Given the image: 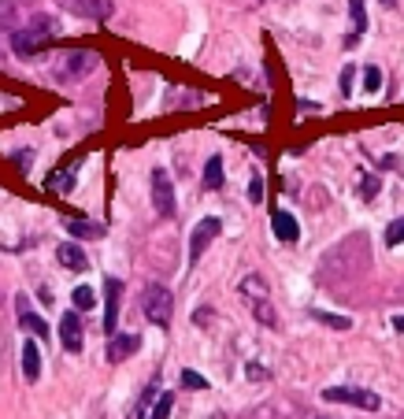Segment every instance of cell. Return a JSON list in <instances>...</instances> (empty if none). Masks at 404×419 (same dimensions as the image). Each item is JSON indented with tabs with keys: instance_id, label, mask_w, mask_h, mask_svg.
<instances>
[{
	"instance_id": "cb8c5ba5",
	"label": "cell",
	"mask_w": 404,
	"mask_h": 419,
	"mask_svg": "<svg viewBox=\"0 0 404 419\" xmlns=\"http://www.w3.org/2000/svg\"><path fill=\"white\" fill-rule=\"evenodd\" d=\"M378 86H382V71L378 67H367L364 71V93H378Z\"/></svg>"
},
{
	"instance_id": "52a82bcc",
	"label": "cell",
	"mask_w": 404,
	"mask_h": 419,
	"mask_svg": "<svg viewBox=\"0 0 404 419\" xmlns=\"http://www.w3.org/2000/svg\"><path fill=\"white\" fill-rule=\"evenodd\" d=\"M119 301H123V282L108 279L104 282V330L108 334H116V327H119Z\"/></svg>"
},
{
	"instance_id": "7c38bea8",
	"label": "cell",
	"mask_w": 404,
	"mask_h": 419,
	"mask_svg": "<svg viewBox=\"0 0 404 419\" xmlns=\"http://www.w3.org/2000/svg\"><path fill=\"white\" fill-rule=\"evenodd\" d=\"M271 230L279 241H286V245H293V241H301V227H297V219L289 216V212H274L271 216Z\"/></svg>"
},
{
	"instance_id": "603a6c76",
	"label": "cell",
	"mask_w": 404,
	"mask_h": 419,
	"mask_svg": "<svg viewBox=\"0 0 404 419\" xmlns=\"http://www.w3.org/2000/svg\"><path fill=\"white\" fill-rule=\"evenodd\" d=\"M400 241H404V219H393L386 227V245H400Z\"/></svg>"
},
{
	"instance_id": "1f68e13d",
	"label": "cell",
	"mask_w": 404,
	"mask_h": 419,
	"mask_svg": "<svg viewBox=\"0 0 404 419\" xmlns=\"http://www.w3.org/2000/svg\"><path fill=\"white\" fill-rule=\"evenodd\" d=\"M382 4H393V0H382Z\"/></svg>"
},
{
	"instance_id": "5bb4252c",
	"label": "cell",
	"mask_w": 404,
	"mask_h": 419,
	"mask_svg": "<svg viewBox=\"0 0 404 419\" xmlns=\"http://www.w3.org/2000/svg\"><path fill=\"white\" fill-rule=\"evenodd\" d=\"M56 260H60L63 267H67V271H86V267H89L82 245H74V241H63V245L56 249Z\"/></svg>"
},
{
	"instance_id": "83f0119b",
	"label": "cell",
	"mask_w": 404,
	"mask_h": 419,
	"mask_svg": "<svg viewBox=\"0 0 404 419\" xmlns=\"http://www.w3.org/2000/svg\"><path fill=\"white\" fill-rule=\"evenodd\" d=\"M260 197H264V179H260V174H252V186H249V201H252V204H260Z\"/></svg>"
},
{
	"instance_id": "30bf717a",
	"label": "cell",
	"mask_w": 404,
	"mask_h": 419,
	"mask_svg": "<svg viewBox=\"0 0 404 419\" xmlns=\"http://www.w3.org/2000/svg\"><path fill=\"white\" fill-rule=\"evenodd\" d=\"M78 164H82V156H74V160H67L63 167H56L52 174H48V189L52 193H71L74 189V171H78Z\"/></svg>"
},
{
	"instance_id": "2e32d148",
	"label": "cell",
	"mask_w": 404,
	"mask_h": 419,
	"mask_svg": "<svg viewBox=\"0 0 404 419\" xmlns=\"http://www.w3.org/2000/svg\"><path fill=\"white\" fill-rule=\"evenodd\" d=\"M23 375H26V382H38V379H41V352H38V342H23Z\"/></svg>"
},
{
	"instance_id": "f1b7e54d",
	"label": "cell",
	"mask_w": 404,
	"mask_h": 419,
	"mask_svg": "<svg viewBox=\"0 0 404 419\" xmlns=\"http://www.w3.org/2000/svg\"><path fill=\"white\" fill-rule=\"evenodd\" d=\"M375 189H378V179H364V197H375Z\"/></svg>"
},
{
	"instance_id": "5b68a950",
	"label": "cell",
	"mask_w": 404,
	"mask_h": 419,
	"mask_svg": "<svg viewBox=\"0 0 404 419\" xmlns=\"http://www.w3.org/2000/svg\"><path fill=\"white\" fill-rule=\"evenodd\" d=\"M219 230H223V223H219L215 216H204V219L197 223V227H193V234H189V264H197V260H201V252L219 238Z\"/></svg>"
},
{
	"instance_id": "4dcf8cb0",
	"label": "cell",
	"mask_w": 404,
	"mask_h": 419,
	"mask_svg": "<svg viewBox=\"0 0 404 419\" xmlns=\"http://www.w3.org/2000/svg\"><path fill=\"white\" fill-rule=\"evenodd\" d=\"M393 327H397V330L404 334V315H393Z\"/></svg>"
},
{
	"instance_id": "ffe728a7",
	"label": "cell",
	"mask_w": 404,
	"mask_h": 419,
	"mask_svg": "<svg viewBox=\"0 0 404 419\" xmlns=\"http://www.w3.org/2000/svg\"><path fill=\"white\" fill-rule=\"evenodd\" d=\"M241 294L252 297V301H260V297H267V282L260 275H249L245 282H241Z\"/></svg>"
},
{
	"instance_id": "ac0fdd59",
	"label": "cell",
	"mask_w": 404,
	"mask_h": 419,
	"mask_svg": "<svg viewBox=\"0 0 404 419\" xmlns=\"http://www.w3.org/2000/svg\"><path fill=\"white\" fill-rule=\"evenodd\" d=\"M204 186L208 189H219L223 186V156H212L204 164Z\"/></svg>"
},
{
	"instance_id": "4316f807",
	"label": "cell",
	"mask_w": 404,
	"mask_h": 419,
	"mask_svg": "<svg viewBox=\"0 0 404 419\" xmlns=\"http://www.w3.org/2000/svg\"><path fill=\"white\" fill-rule=\"evenodd\" d=\"M11 164L19 167V171H30V164H34V152H30V149H19V152H11Z\"/></svg>"
},
{
	"instance_id": "f546056e",
	"label": "cell",
	"mask_w": 404,
	"mask_h": 419,
	"mask_svg": "<svg viewBox=\"0 0 404 419\" xmlns=\"http://www.w3.org/2000/svg\"><path fill=\"white\" fill-rule=\"evenodd\" d=\"M342 89H345V93L352 89V67H345V71H342Z\"/></svg>"
},
{
	"instance_id": "ba28073f",
	"label": "cell",
	"mask_w": 404,
	"mask_h": 419,
	"mask_svg": "<svg viewBox=\"0 0 404 419\" xmlns=\"http://www.w3.org/2000/svg\"><path fill=\"white\" fill-rule=\"evenodd\" d=\"M60 342L67 352H82V319H78L74 312H67L60 319Z\"/></svg>"
},
{
	"instance_id": "7402d4cb",
	"label": "cell",
	"mask_w": 404,
	"mask_h": 419,
	"mask_svg": "<svg viewBox=\"0 0 404 419\" xmlns=\"http://www.w3.org/2000/svg\"><path fill=\"white\" fill-rule=\"evenodd\" d=\"M71 301H74V308H82V312H89L93 304H96V297H93V289H89V286H78L74 294H71Z\"/></svg>"
},
{
	"instance_id": "8fae6325",
	"label": "cell",
	"mask_w": 404,
	"mask_h": 419,
	"mask_svg": "<svg viewBox=\"0 0 404 419\" xmlns=\"http://www.w3.org/2000/svg\"><path fill=\"white\" fill-rule=\"evenodd\" d=\"M141 349V334H111V342H108V360L111 364H119L126 360L130 352Z\"/></svg>"
},
{
	"instance_id": "6da1fadb",
	"label": "cell",
	"mask_w": 404,
	"mask_h": 419,
	"mask_svg": "<svg viewBox=\"0 0 404 419\" xmlns=\"http://www.w3.org/2000/svg\"><path fill=\"white\" fill-rule=\"evenodd\" d=\"M52 38H56V19L52 15H34L26 26L11 30V52L15 56H38L52 45Z\"/></svg>"
},
{
	"instance_id": "e0dca14e",
	"label": "cell",
	"mask_w": 404,
	"mask_h": 419,
	"mask_svg": "<svg viewBox=\"0 0 404 419\" xmlns=\"http://www.w3.org/2000/svg\"><path fill=\"white\" fill-rule=\"evenodd\" d=\"M67 230H71V238H101L104 234L101 223H86V219H67Z\"/></svg>"
},
{
	"instance_id": "4fadbf2b",
	"label": "cell",
	"mask_w": 404,
	"mask_h": 419,
	"mask_svg": "<svg viewBox=\"0 0 404 419\" xmlns=\"http://www.w3.org/2000/svg\"><path fill=\"white\" fill-rule=\"evenodd\" d=\"M15 308H19V327L23 330H30V334H38V337H48V327H45V319L41 315H34L30 312V301L19 294L15 297Z\"/></svg>"
},
{
	"instance_id": "277c9868",
	"label": "cell",
	"mask_w": 404,
	"mask_h": 419,
	"mask_svg": "<svg viewBox=\"0 0 404 419\" xmlns=\"http://www.w3.org/2000/svg\"><path fill=\"white\" fill-rule=\"evenodd\" d=\"M322 397L334 401V405H352L364 412H378V405H382L375 390H360V386H330V390H322Z\"/></svg>"
},
{
	"instance_id": "8992f818",
	"label": "cell",
	"mask_w": 404,
	"mask_h": 419,
	"mask_svg": "<svg viewBox=\"0 0 404 419\" xmlns=\"http://www.w3.org/2000/svg\"><path fill=\"white\" fill-rule=\"evenodd\" d=\"M152 204H156V212L159 216H174V186H171V179H167V171H152Z\"/></svg>"
},
{
	"instance_id": "7a4b0ae2",
	"label": "cell",
	"mask_w": 404,
	"mask_h": 419,
	"mask_svg": "<svg viewBox=\"0 0 404 419\" xmlns=\"http://www.w3.org/2000/svg\"><path fill=\"white\" fill-rule=\"evenodd\" d=\"M96 63H101V56H96L93 48H74V52H67L56 63L52 74H56V82H82L86 74L96 71Z\"/></svg>"
},
{
	"instance_id": "484cf974",
	"label": "cell",
	"mask_w": 404,
	"mask_h": 419,
	"mask_svg": "<svg viewBox=\"0 0 404 419\" xmlns=\"http://www.w3.org/2000/svg\"><path fill=\"white\" fill-rule=\"evenodd\" d=\"M182 386H189V390H208V379L186 367V371H182Z\"/></svg>"
},
{
	"instance_id": "9c48e42d",
	"label": "cell",
	"mask_w": 404,
	"mask_h": 419,
	"mask_svg": "<svg viewBox=\"0 0 404 419\" xmlns=\"http://www.w3.org/2000/svg\"><path fill=\"white\" fill-rule=\"evenodd\" d=\"M74 15H82V19H93V23H104L116 15V4L111 0H74Z\"/></svg>"
},
{
	"instance_id": "836d02e7",
	"label": "cell",
	"mask_w": 404,
	"mask_h": 419,
	"mask_svg": "<svg viewBox=\"0 0 404 419\" xmlns=\"http://www.w3.org/2000/svg\"><path fill=\"white\" fill-rule=\"evenodd\" d=\"M319 419H327V415H319Z\"/></svg>"
},
{
	"instance_id": "44dd1931",
	"label": "cell",
	"mask_w": 404,
	"mask_h": 419,
	"mask_svg": "<svg viewBox=\"0 0 404 419\" xmlns=\"http://www.w3.org/2000/svg\"><path fill=\"white\" fill-rule=\"evenodd\" d=\"M252 315H256V319H260V323H264V327H274V323H279V319H274V308H271V304H267V297H260V301H252Z\"/></svg>"
},
{
	"instance_id": "d6a6232c",
	"label": "cell",
	"mask_w": 404,
	"mask_h": 419,
	"mask_svg": "<svg viewBox=\"0 0 404 419\" xmlns=\"http://www.w3.org/2000/svg\"><path fill=\"white\" fill-rule=\"evenodd\" d=\"M141 419H152V415H141Z\"/></svg>"
},
{
	"instance_id": "d4e9b609",
	"label": "cell",
	"mask_w": 404,
	"mask_h": 419,
	"mask_svg": "<svg viewBox=\"0 0 404 419\" xmlns=\"http://www.w3.org/2000/svg\"><path fill=\"white\" fill-rule=\"evenodd\" d=\"M171 408H174V397H171V393H159L156 408H152V419H167V415H171Z\"/></svg>"
},
{
	"instance_id": "3957f363",
	"label": "cell",
	"mask_w": 404,
	"mask_h": 419,
	"mask_svg": "<svg viewBox=\"0 0 404 419\" xmlns=\"http://www.w3.org/2000/svg\"><path fill=\"white\" fill-rule=\"evenodd\" d=\"M141 312L149 323L156 327H171V315H174V297H171V289L164 286H145V294H141Z\"/></svg>"
},
{
	"instance_id": "d6986e66",
	"label": "cell",
	"mask_w": 404,
	"mask_h": 419,
	"mask_svg": "<svg viewBox=\"0 0 404 419\" xmlns=\"http://www.w3.org/2000/svg\"><path fill=\"white\" fill-rule=\"evenodd\" d=\"M312 319H319V323L330 327V330H349L352 327L349 315H334V312H319V308H312Z\"/></svg>"
},
{
	"instance_id": "9a60e30c",
	"label": "cell",
	"mask_w": 404,
	"mask_h": 419,
	"mask_svg": "<svg viewBox=\"0 0 404 419\" xmlns=\"http://www.w3.org/2000/svg\"><path fill=\"white\" fill-rule=\"evenodd\" d=\"M349 15H352V34L345 38V48H357L364 30H367V11H364V0H349Z\"/></svg>"
}]
</instances>
